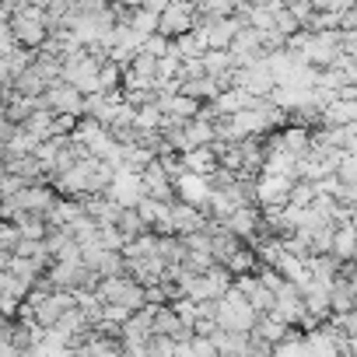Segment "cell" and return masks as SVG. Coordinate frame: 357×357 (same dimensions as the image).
<instances>
[{
  "label": "cell",
  "instance_id": "cell-1",
  "mask_svg": "<svg viewBox=\"0 0 357 357\" xmlns=\"http://www.w3.org/2000/svg\"><path fill=\"white\" fill-rule=\"evenodd\" d=\"M259 322V312L252 308V301L231 284V291L225 298H218V326L231 329V333H252Z\"/></svg>",
  "mask_w": 357,
  "mask_h": 357
},
{
  "label": "cell",
  "instance_id": "cell-2",
  "mask_svg": "<svg viewBox=\"0 0 357 357\" xmlns=\"http://www.w3.org/2000/svg\"><path fill=\"white\" fill-rule=\"evenodd\" d=\"M102 56H95L88 46L84 50H77L74 56H67L63 60V81L67 84H74L77 91H84V95H95L98 91V70H102Z\"/></svg>",
  "mask_w": 357,
  "mask_h": 357
},
{
  "label": "cell",
  "instance_id": "cell-3",
  "mask_svg": "<svg viewBox=\"0 0 357 357\" xmlns=\"http://www.w3.org/2000/svg\"><path fill=\"white\" fill-rule=\"evenodd\" d=\"M98 294H102V301L109 305H126L130 312H140L144 305H147V287L140 284V280H133L130 273H119V277H105V280H98V287H95Z\"/></svg>",
  "mask_w": 357,
  "mask_h": 357
},
{
  "label": "cell",
  "instance_id": "cell-4",
  "mask_svg": "<svg viewBox=\"0 0 357 357\" xmlns=\"http://www.w3.org/2000/svg\"><path fill=\"white\" fill-rule=\"evenodd\" d=\"M214 193H218V186H214V178L211 175H200V172H183L175 178V197L183 200V204H190V207H200V211H207L211 207V200H214Z\"/></svg>",
  "mask_w": 357,
  "mask_h": 357
},
{
  "label": "cell",
  "instance_id": "cell-5",
  "mask_svg": "<svg viewBox=\"0 0 357 357\" xmlns=\"http://www.w3.org/2000/svg\"><path fill=\"white\" fill-rule=\"evenodd\" d=\"M294 183H298V175H273V172L256 175V204L259 207H287Z\"/></svg>",
  "mask_w": 357,
  "mask_h": 357
},
{
  "label": "cell",
  "instance_id": "cell-6",
  "mask_svg": "<svg viewBox=\"0 0 357 357\" xmlns=\"http://www.w3.org/2000/svg\"><path fill=\"white\" fill-rule=\"evenodd\" d=\"M84 102H88V95L84 91H77L74 84H67V81H60V84H50V91L39 98V109H50V112H56V116H84Z\"/></svg>",
  "mask_w": 357,
  "mask_h": 357
},
{
  "label": "cell",
  "instance_id": "cell-7",
  "mask_svg": "<svg viewBox=\"0 0 357 357\" xmlns=\"http://www.w3.org/2000/svg\"><path fill=\"white\" fill-rule=\"evenodd\" d=\"M235 88H245V91L256 95V98H270L273 88H277V77H273V70H270V60L263 56V60H256V63H249V67H238V70H235Z\"/></svg>",
  "mask_w": 357,
  "mask_h": 357
},
{
  "label": "cell",
  "instance_id": "cell-8",
  "mask_svg": "<svg viewBox=\"0 0 357 357\" xmlns=\"http://www.w3.org/2000/svg\"><path fill=\"white\" fill-rule=\"evenodd\" d=\"M109 200H116L119 207H137L144 197H147V186H144V172H130V168H119L112 186L105 190Z\"/></svg>",
  "mask_w": 357,
  "mask_h": 357
},
{
  "label": "cell",
  "instance_id": "cell-9",
  "mask_svg": "<svg viewBox=\"0 0 357 357\" xmlns=\"http://www.w3.org/2000/svg\"><path fill=\"white\" fill-rule=\"evenodd\" d=\"M225 228L231 231V235H238L242 242H249V245H256L259 242V235H263V211L256 207V204H249V207H238L228 221H225Z\"/></svg>",
  "mask_w": 357,
  "mask_h": 357
},
{
  "label": "cell",
  "instance_id": "cell-10",
  "mask_svg": "<svg viewBox=\"0 0 357 357\" xmlns=\"http://www.w3.org/2000/svg\"><path fill=\"white\" fill-rule=\"evenodd\" d=\"M211 214L207 211H200V207H190V204H183V200H175L172 204V231L175 235H193V231H204V228H211Z\"/></svg>",
  "mask_w": 357,
  "mask_h": 357
},
{
  "label": "cell",
  "instance_id": "cell-11",
  "mask_svg": "<svg viewBox=\"0 0 357 357\" xmlns=\"http://www.w3.org/2000/svg\"><path fill=\"white\" fill-rule=\"evenodd\" d=\"M235 287L252 301V308H256L259 315H270V312L277 308V294L259 280V273H242V277H235Z\"/></svg>",
  "mask_w": 357,
  "mask_h": 357
},
{
  "label": "cell",
  "instance_id": "cell-12",
  "mask_svg": "<svg viewBox=\"0 0 357 357\" xmlns=\"http://www.w3.org/2000/svg\"><path fill=\"white\" fill-rule=\"evenodd\" d=\"M144 186H147V197H154V200H165V204L178 200L175 197V178H172V172L161 161H151L144 168Z\"/></svg>",
  "mask_w": 357,
  "mask_h": 357
},
{
  "label": "cell",
  "instance_id": "cell-13",
  "mask_svg": "<svg viewBox=\"0 0 357 357\" xmlns=\"http://www.w3.org/2000/svg\"><path fill=\"white\" fill-rule=\"evenodd\" d=\"M158 105H161L168 116H175V119H200V112H204V105H207V102H200V98H193V95L158 91Z\"/></svg>",
  "mask_w": 357,
  "mask_h": 357
},
{
  "label": "cell",
  "instance_id": "cell-14",
  "mask_svg": "<svg viewBox=\"0 0 357 357\" xmlns=\"http://www.w3.org/2000/svg\"><path fill=\"white\" fill-rule=\"evenodd\" d=\"M204 29H207L211 50H231V43L238 39V32L245 29V22L238 15H231V18H221V22H204Z\"/></svg>",
  "mask_w": 357,
  "mask_h": 357
},
{
  "label": "cell",
  "instance_id": "cell-15",
  "mask_svg": "<svg viewBox=\"0 0 357 357\" xmlns=\"http://www.w3.org/2000/svg\"><path fill=\"white\" fill-rule=\"evenodd\" d=\"M154 336H175V340H193L197 329H190L183 319H178V312L172 305L158 308L154 312Z\"/></svg>",
  "mask_w": 357,
  "mask_h": 357
},
{
  "label": "cell",
  "instance_id": "cell-16",
  "mask_svg": "<svg viewBox=\"0 0 357 357\" xmlns=\"http://www.w3.org/2000/svg\"><path fill=\"white\" fill-rule=\"evenodd\" d=\"M36 53H39V50H25V46H18L15 53L4 56V63H0V74H4V88H15V81L36 63Z\"/></svg>",
  "mask_w": 357,
  "mask_h": 357
},
{
  "label": "cell",
  "instance_id": "cell-17",
  "mask_svg": "<svg viewBox=\"0 0 357 357\" xmlns=\"http://www.w3.org/2000/svg\"><path fill=\"white\" fill-rule=\"evenodd\" d=\"M256 105V95H249L245 88H225L218 98H214V109L221 112V116H238V112H245V109H252Z\"/></svg>",
  "mask_w": 357,
  "mask_h": 357
},
{
  "label": "cell",
  "instance_id": "cell-18",
  "mask_svg": "<svg viewBox=\"0 0 357 357\" xmlns=\"http://www.w3.org/2000/svg\"><path fill=\"white\" fill-rule=\"evenodd\" d=\"M277 137H280V144L294 154V158H305V154H312V130L305 126V123H291V126H284V130H277Z\"/></svg>",
  "mask_w": 357,
  "mask_h": 357
},
{
  "label": "cell",
  "instance_id": "cell-19",
  "mask_svg": "<svg viewBox=\"0 0 357 357\" xmlns=\"http://www.w3.org/2000/svg\"><path fill=\"white\" fill-rule=\"evenodd\" d=\"M81 204H84V211H88V214H91V218H95V221H98L102 228H109V225H116V221H119V214H123V207H119L116 200H109L105 193H95V197H84Z\"/></svg>",
  "mask_w": 357,
  "mask_h": 357
},
{
  "label": "cell",
  "instance_id": "cell-20",
  "mask_svg": "<svg viewBox=\"0 0 357 357\" xmlns=\"http://www.w3.org/2000/svg\"><path fill=\"white\" fill-rule=\"evenodd\" d=\"M207 50H211V43H207V29H204V25L175 39V56H178V60H197V56H204Z\"/></svg>",
  "mask_w": 357,
  "mask_h": 357
},
{
  "label": "cell",
  "instance_id": "cell-21",
  "mask_svg": "<svg viewBox=\"0 0 357 357\" xmlns=\"http://www.w3.org/2000/svg\"><path fill=\"white\" fill-rule=\"evenodd\" d=\"M287 333H291V326H287L284 319H277V315H259V322H256V329H252L256 343H263V347H277Z\"/></svg>",
  "mask_w": 357,
  "mask_h": 357
},
{
  "label": "cell",
  "instance_id": "cell-22",
  "mask_svg": "<svg viewBox=\"0 0 357 357\" xmlns=\"http://www.w3.org/2000/svg\"><path fill=\"white\" fill-rule=\"evenodd\" d=\"M183 168L200 172V175H214V172L221 168V158H218L214 144H211V147H197V151H186V154H183Z\"/></svg>",
  "mask_w": 357,
  "mask_h": 357
},
{
  "label": "cell",
  "instance_id": "cell-23",
  "mask_svg": "<svg viewBox=\"0 0 357 357\" xmlns=\"http://www.w3.org/2000/svg\"><path fill=\"white\" fill-rule=\"evenodd\" d=\"M333 256L340 263H354L357 256V228L347 221V225H336V235H333Z\"/></svg>",
  "mask_w": 357,
  "mask_h": 357
},
{
  "label": "cell",
  "instance_id": "cell-24",
  "mask_svg": "<svg viewBox=\"0 0 357 357\" xmlns=\"http://www.w3.org/2000/svg\"><path fill=\"white\" fill-rule=\"evenodd\" d=\"M22 126H25L29 133H36L39 140H53V137H56V112H50V109H36Z\"/></svg>",
  "mask_w": 357,
  "mask_h": 357
},
{
  "label": "cell",
  "instance_id": "cell-25",
  "mask_svg": "<svg viewBox=\"0 0 357 357\" xmlns=\"http://www.w3.org/2000/svg\"><path fill=\"white\" fill-rule=\"evenodd\" d=\"M204 67H207L211 77H225V74H235V70H238L231 50H207V53H204Z\"/></svg>",
  "mask_w": 357,
  "mask_h": 357
},
{
  "label": "cell",
  "instance_id": "cell-26",
  "mask_svg": "<svg viewBox=\"0 0 357 357\" xmlns=\"http://www.w3.org/2000/svg\"><path fill=\"white\" fill-rule=\"evenodd\" d=\"M126 25H130L133 32H140V36H158V29H161V15L151 11V8H133Z\"/></svg>",
  "mask_w": 357,
  "mask_h": 357
},
{
  "label": "cell",
  "instance_id": "cell-27",
  "mask_svg": "<svg viewBox=\"0 0 357 357\" xmlns=\"http://www.w3.org/2000/svg\"><path fill=\"white\" fill-rule=\"evenodd\" d=\"M123 81H126V67L105 60L102 70H98V91L102 95H112V91H123Z\"/></svg>",
  "mask_w": 357,
  "mask_h": 357
},
{
  "label": "cell",
  "instance_id": "cell-28",
  "mask_svg": "<svg viewBox=\"0 0 357 357\" xmlns=\"http://www.w3.org/2000/svg\"><path fill=\"white\" fill-rule=\"evenodd\" d=\"M161 126H165V109L158 102H147V105L137 109V130L140 133H161Z\"/></svg>",
  "mask_w": 357,
  "mask_h": 357
},
{
  "label": "cell",
  "instance_id": "cell-29",
  "mask_svg": "<svg viewBox=\"0 0 357 357\" xmlns=\"http://www.w3.org/2000/svg\"><path fill=\"white\" fill-rule=\"evenodd\" d=\"M116 228H119L126 238H140V235H147V231H151V228H147V221L140 218V211H137V207H123V214H119Z\"/></svg>",
  "mask_w": 357,
  "mask_h": 357
},
{
  "label": "cell",
  "instance_id": "cell-30",
  "mask_svg": "<svg viewBox=\"0 0 357 357\" xmlns=\"http://www.w3.org/2000/svg\"><path fill=\"white\" fill-rule=\"evenodd\" d=\"M231 15H235L231 0H200V25L204 22H221V18H231Z\"/></svg>",
  "mask_w": 357,
  "mask_h": 357
},
{
  "label": "cell",
  "instance_id": "cell-31",
  "mask_svg": "<svg viewBox=\"0 0 357 357\" xmlns=\"http://www.w3.org/2000/svg\"><path fill=\"white\" fill-rule=\"evenodd\" d=\"M144 53L147 56H154V60H165V56H172L175 53V39H168V36H147V43H144Z\"/></svg>",
  "mask_w": 357,
  "mask_h": 357
},
{
  "label": "cell",
  "instance_id": "cell-32",
  "mask_svg": "<svg viewBox=\"0 0 357 357\" xmlns=\"http://www.w3.org/2000/svg\"><path fill=\"white\" fill-rule=\"evenodd\" d=\"M315 200H319V186L308 183V178H298V183H294V193H291V204H298V207H312Z\"/></svg>",
  "mask_w": 357,
  "mask_h": 357
},
{
  "label": "cell",
  "instance_id": "cell-33",
  "mask_svg": "<svg viewBox=\"0 0 357 357\" xmlns=\"http://www.w3.org/2000/svg\"><path fill=\"white\" fill-rule=\"evenodd\" d=\"M22 238H25V235H22V228H18L15 221H4V225H0V249H4V252H15Z\"/></svg>",
  "mask_w": 357,
  "mask_h": 357
},
{
  "label": "cell",
  "instance_id": "cell-34",
  "mask_svg": "<svg viewBox=\"0 0 357 357\" xmlns=\"http://www.w3.org/2000/svg\"><path fill=\"white\" fill-rule=\"evenodd\" d=\"M336 175L343 178L347 186H357V154L347 151V154L340 158V165H336Z\"/></svg>",
  "mask_w": 357,
  "mask_h": 357
},
{
  "label": "cell",
  "instance_id": "cell-35",
  "mask_svg": "<svg viewBox=\"0 0 357 357\" xmlns=\"http://www.w3.org/2000/svg\"><path fill=\"white\" fill-rule=\"evenodd\" d=\"M343 53L357 60V29H350V32H343Z\"/></svg>",
  "mask_w": 357,
  "mask_h": 357
},
{
  "label": "cell",
  "instance_id": "cell-36",
  "mask_svg": "<svg viewBox=\"0 0 357 357\" xmlns=\"http://www.w3.org/2000/svg\"><path fill=\"white\" fill-rule=\"evenodd\" d=\"M252 357H277V354H273V347H263V350H256Z\"/></svg>",
  "mask_w": 357,
  "mask_h": 357
},
{
  "label": "cell",
  "instance_id": "cell-37",
  "mask_svg": "<svg viewBox=\"0 0 357 357\" xmlns=\"http://www.w3.org/2000/svg\"><path fill=\"white\" fill-rule=\"evenodd\" d=\"M350 357H357V354H350Z\"/></svg>",
  "mask_w": 357,
  "mask_h": 357
}]
</instances>
